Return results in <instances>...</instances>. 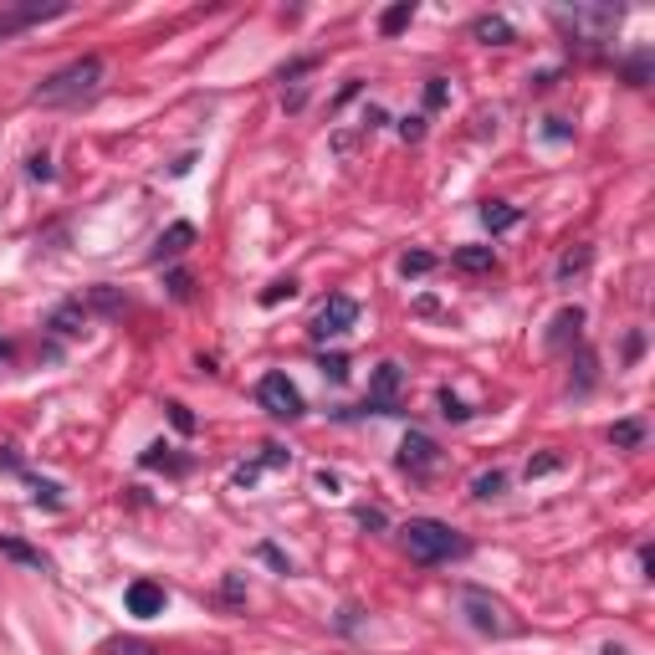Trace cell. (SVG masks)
Wrapping results in <instances>:
<instances>
[{"label": "cell", "mask_w": 655, "mask_h": 655, "mask_svg": "<svg viewBox=\"0 0 655 655\" xmlns=\"http://www.w3.org/2000/svg\"><path fill=\"white\" fill-rule=\"evenodd\" d=\"M400 384H405V369L384 359V364L374 369V379H369V400H364V410H374V415H395Z\"/></svg>", "instance_id": "obj_6"}, {"label": "cell", "mask_w": 655, "mask_h": 655, "mask_svg": "<svg viewBox=\"0 0 655 655\" xmlns=\"http://www.w3.org/2000/svg\"><path fill=\"white\" fill-rule=\"evenodd\" d=\"M502 487H507V476H502V471H482V476L471 482V492L482 497V502H487V497H502Z\"/></svg>", "instance_id": "obj_19"}, {"label": "cell", "mask_w": 655, "mask_h": 655, "mask_svg": "<svg viewBox=\"0 0 655 655\" xmlns=\"http://www.w3.org/2000/svg\"><path fill=\"white\" fill-rule=\"evenodd\" d=\"M169 292L185 302V297H190V277H185V272H169Z\"/></svg>", "instance_id": "obj_33"}, {"label": "cell", "mask_w": 655, "mask_h": 655, "mask_svg": "<svg viewBox=\"0 0 655 655\" xmlns=\"http://www.w3.org/2000/svg\"><path fill=\"white\" fill-rule=\"evenodd\" d=\"M640 441H645V420H615L609 425V446L615 451H640Z\"/></svg>", "instance_id": "obj_13"}, {"label": "cell", "mask_w": 655, "mask_h": 655, "mask_svg": "<svg viewBox=\"0 0 655 655\" xmlns=\"http://www.w3.org/2000/svg\"><path fill=\"white\" fill-rule=\"evenodd\" d=\"M430 267H435L430 251H405V256H400V272H405V277H425Z\"/></svg>", "instance_id": "obj_20"}, {"label": "cell", "mask_w": 655, "mask_h": 655, "mask_svg": "<svg viewBox=\"0 0 655 655\" xmlns=\"http://www.w3.org/2000/svg\"><path fill=\"white\" fill-rule=\"evenodd\" d=\"M384 123H389L384 108H364V128H384Z\"/></svg>", "instance_id": "obj_35"}, {"label": "cell", "mask_w": 655, "mask_h": 655, "mask_svg": "<svg viewBox=\"0 0 655 655\" xmlns=\"http://www.w3.org/2000/svg\"><path fill=\"white\" fill-rule=\"evenodd\" d=\"M261 558H267V563H272V569H282V574H292V563H287V558H282V553H277L272 543H261Z\"/></svg>", "instance_id": "obj_32"}, {"label": "cell", "mask_w": 655, "mask_h": 655, "mask_svg": "<svg viewBox=\"0 0 655 655\" xmlns=\"http://www.w3.org/2000/svg\"><path fill=\"white\" fill-rule=\"evenodd\" d=\"M471 36L487 41V47H507V41H512V26H507L502 16H476V21H471Z\"/></svg>", "instance_id": "obj_12"}, {"label": "cell", "mask_w": 655, "mask_h": 655, "mask_svg": "<svg viewBox=\"0 0 655 655\" xmlns=\"http://www.w3.org/2000/svg\"><path fill=\"white\" fill-rule=\"evenodd\" d=\"M604 655H625V645H604Z\"/></svg>", "instance_id": "obj_36"}, {"label": "cell", "mask_w": 655, "mask_h": 655, "mask_svg": "<svg viewBox=\"0 0 655 655\" xmlns=\"http://www.w3.org/2000/svg\"><path fill=\"white\" fill-rule=\"evenodd\" d=\"M441 415H446V420H471V410H466V405H461V400L451 395V389L441 395Z\"/></svg>", "instance_id": "obj_25"}, {"label": "cell", "mask_w": 655, "mask_h": 655, "mask_svg": "<svg viewBox=\"0 0 655 655\" xmlns=\"http://www.w3.org/2000/svg\"><path fill=\"white\" fill-rule=\"evenodd\" d=\"M103 655H154L149 640H103Z\"/></svg>", "instance_id": "obj_21"}, {"label": "cell", "mask_w": 655, "mask_h": 655, "mask_svg": "<svg viewBox=\"0 0 655 655\" xmlns=\"http://www.w3.org/2000/svg\"><path fill=\"white\" fill-rule=\"evenodd\" d=\"M589 256H594L589 246H574V251H563V261H558V282H574V277H579V272L589 267Z\"/></svg>", "instance_id": "obj_18"}, {"label": "cell", "mask_w": 655, "mask_h": 655, "mask_svg": "<svg viewBox=\"0 0 655 655\" xmlns=\"http://www.w3.org/2000/svg\"><path fill=\"white\" fill-rule=\"evenodd\" d=\"M195 246V226L190 221H174L164 236H159V246H154V261H174V256H185Z\"/></svg>", "instance_id": "obj_10"}, {"label": "cell", "mask_w": 655, "mask_h": 655, "mask_svg": "<svg viewBox=\"0 0 655 655\" xmlns=\"http://www.w3.org/2000/svg\"><path fill=\"white\" fill-rule=\"evenodd\" d=\"M579 328H584V313H579V308H563V313L553 318V333H548V343H553V348H563L569 338H579Z\"/></svg>", "instance_id": "obj_15"}, {"label": "cell", "mask_w": 655, "mask_h": 655, "mask_svg": "<svg viewBox=\"0 0 655 655\" xmlns=\"http://www.w3.org/2000/svg\"><path fill=\"white\" fill-rule=\"evenodd\" d=\"M517 221H522V215H517L512 205H502V200H487V205H482V226H487V231H512Z\"/></svg>", "instance_id": "obj_16"}, {"label": "cell", "mask_w": 655, "mask_h": 655, "mask_svg": "<svg viewBox=\"0 0 655 655\" xmlns=\"http://www.w3.org/2000/svg\"><path fill=\"white\" fill-rule=\"evenodd\" d=\"M26 164H31V180H52V159L47 154H31Z\"/></svg>", "instance_id": "obj_29"}, {"label": "cell", "mask_w": 655, "mask_h": 655, "mask_svg": "<svg viewBox=\"0 0 655 655\" xmlns=\"http://www.w3.org/2000/svg\"><path fill=\"white\" fill-rule=\"evenodd\" d=\"M400 466H405L410 476H430L435 466H441V446H435L425 430H410L405 441H400Z\"/></svg>", "instance_id": "obj_8"}, {"label": "cell", "mask_w": 655, "mask_h": 655, "mask_svg": "<svg viewBox=\"0 0 655 655\" xmlns=\"http://www.w3.org/2000/svg\"><path fill=\"white\" fill-rule=\"evenodd\" d=\"M410 21H415V0H400V6H389V11L379 16V31H384V36H400Z\"/></svg>", "instance_id": "obj_17"}, {"label": "cell", "mask_w": 655, "mask_h": 655, "mask_svg": "<svg viewBox=\"0 0 655 655\" xmlns=\"http://www.w3.org/2000/svg\"><path fill=\"white\" fill-rule=\"evenodd\" d=\"M563 466V456H533L528 461V482H533V476H548V471H558Z\"/></svg>", "instance_id": "obj_26"}, {"label": "cell", "mask_w": 655, "mask_h": 655, "mask_svg": "<svg viewBox=\"0 0 655 655\" xmlns=\"http://www.w3.org/2000/svg\"><path fill=\"white\" fill-rule=\"evenodd\" d=\"M461 609H466L471 630H482V635H507L512 630V620H502V604L487 589H461Z\"/></svg>", "instance_id": "obj_4"}, {"label": "cell", "mask_w": 655, "mask_h": 655, "mask_svg": "<svg viewBox=\"0 0 655 655\" xmlns=\"http://www.w3.org/2000/svg\"><path fill=\"white\" fill-rule=\"evenodd\" d=\"M425 103H430V108L446 103V77H430V82H425Z\"/></svg>", "instance_id": "obj_27"}, {"label": "cell", "mask_w": 655, "mask_h": 655, "mask_svg": "<svg viewBox=\"0 0 655 655\" xmlns=\"http://www.w3.org/2000/svg\"><path fill=\"white\" fill-rule=\"evenodd\" d=\"M451 261H456L461 272H476V277H482V272H497V251H492V246H461Z\"/></svg>", "instance_id": "obj_11"}, {"label": "cell", "mask_w": 655, "mask_h": 655, "mask_svg": "<svg viewBox=\"0 0 655 655\" xmlns=\"http://www.w3.org/2000/svg\"><path fill=\"white\" fill-rule=\"evenodd\" d=\"M0 553L16 558V563H26V569H36V574H52V563L41 558L36 548H26V543H16V538H6V533H0Z\"/></svg>", "instance_id": "obj_14"}, {"label": "cell", "mask_w": 655, "mask_h": 655, "mask_svg": "<svg viewBox=\"0 0 655 655\" xmlns=\"http://www.w3.org/2000/svg\"><path fill=\"white\" fill-rule=\"evenodd\" d=\"M359 522H364V528H384V512L379 507H359Z\"/></svg>", "instance_id": "obj_34"}, {"label": "cell", "mask_w": 655, "mask_h": 655, "mask_svg": "<svg viewBox=\"0 0 655 655\" xmlns=\"http://www.w3.org/2000/svg\"><path fill=\"white\" fill-rule=\"evenodd\" d=\"M169 420H174V430H195V415L185 405H169Z\"/></svg>", "instance_id": "obj_30"}, {"label": "cell", "mask_w": 655, "mask_h": 655, "mask_svg": "<svg viewBox=\"0 0 655 655\" xmlns=\"http://www.w3.org/2000/svg\"><path fill=\"white\" fill-rule=\"evenodd\" d=\"M256 400H261V410L277 415V420H297L302 415V389L287 374H267V379H261L256 384Z\"/></svg>", "instance_id": "obj_3"}, {"label": "cell", "mask_w": 655, "mask_h": 655, "mask_svg": "<svg viewBox=\"0 0 655 655\" xmlns=\"http://www.w3.org/2000/svg\"><path fill=\"white\" fill-rule=\"evenodd\" d=\"M98 82H103V57H77V62H67L62 72L41 77L31 98H36V103H47V108H57V103H77V98H87Z\"/></svg>", "instance_id": "obj_2"}, {"label": "cell", "mask_w": 655, "mask_h": 655, "mask_svg": "<svg viewBox=\"0 0 655 655\" xmlns=\"http://www.w3.org/2000/svg\"><path fill=\"white\" fill-rule=\"evenodd\" d=\"M67 11H72L67 0H52V6H41V0H31V6H11V11H0V41H11L26 26H41V21H52V16H67Z\"/></svg>", "instance_id": "obj_5"}, {"label": "cell", "mask_w": 655, "mask_h": 655, "mask_svg": "<svg viewBox=\"0 0 655 655\" xmlns=\"http://www.w3.org/2000/svg\"><path fill=\"white\" fill-rule=\"evenodd\" d=\"M323 374H328V379H348V359H343V354L323 359Z\"/></svg>", "instance_id": "obj_31"}, {"label": "cell", "mask_w": 655, "mask_h": 655, "mask_svg": "<svg viewBox=\"0 0 655 655\" xmlns=\"http://www.w3.org/2000/svg\"><path fill=\"white\" fill-rule=\"evenodd\" d=\"M292 292H297V282L287 277V282H272L267 292H261V302H267V308H277V302H282V297H292Z\"/></svg>", "instance_id": "obj_23"}, {"label": "cell", "mask_w": 655, "mask_h": 655, "mask_svg": "<svg viewBox=\"0 0 655 655\" xmlns=\"http://www.w3.org/2000/svg\"><path fill=\"white\" fill-rule=\"evenodd\" d=\"M77 318H82V302H67V308L57 313V323H52V328H57V333H77V328H72Z\"/></svg>", "instance_id": "obj_24"}, {"label": "cell", "mask_w": 655, "mask_h": 655, "mask_svg": "<svg viewBox=\"0 0 655 655\" xmlns=\"http://www.w3.org/2000/svg\"><path fill=\"white\" fill-rule=\"evenodd\" d=\"M123 604H128V615L154 620V615H164V589L154 579H134V584H128V594H123Z\"/></svg>", "instance_id": "obj_9"}, {"label": "cell", "mask_w": 655, "mask_h": 655, "mask_svg": "<svg viewBox=\"0 0 655 655\" xmlns=\"http://www.w3.org/2000/svg\"><path fill=\"white\" fill-rule=\"evenodd\" d=\"M359 323V302L354 297H328L323 308H318V318H313V338H338V333H348Z\"/></svg>", "instance_id": "obj_7"}, {"label": "cell", "mask_w": 655, "mask_h": 655, "mask_svg": "<svg viewBox=\"0 0 655 655\" xmlns=\"http://www.w3.org/2000/svg\"><path fill=\"white\" fill-rule=\"evenodd\" d=\"M625 72H630V82H635V87H645V72H650V52H640V57H635V62H630Z\"/></svg>", "instance_id": "obj_28"}, {"label": "cell", "mask_w": 655, "mask_h": 655, "mask_svg": "<svg viewBox=\"0 0 655 655\" xmlns=\"http://www.w3.org/2000/svg\"><path fill=\"white\" fill-rule=\"evenodd\" d=\"M400 139H405V144H420V139H425V118H420V113H415V118H400Z\"/></svg>", "instance_id": "obj_22"}, {"label": "cell", "mask_w": 655, "mask_h": 655, "mask_svg": "<svg viewBox=\"0 0 655 655\" xmlns=\"http://www.w3.org/2000/svg\"><path fill=\"white\" fill-rule=\"evenodd\" d=\"M400 538H405V553L415 563H446V558H461L471 548L451 522H435V517H410L400 528Z\"/></svg>", "instance_id": "obj_1"}]
</instances>
